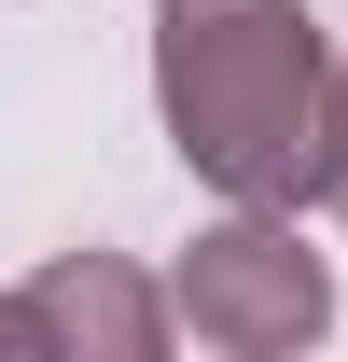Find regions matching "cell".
<instances>
[{
  "label": "cell",
  "instance_id": "6da1fadb",
  "mask_svg": "<svg viewBox=\"0 0 348 362\" xmlns=\"http://www.w3.org/2000/svg\"><path fill=\"white\" fill-rule=\"evenodd\" d=\"M153 98L195 181H223L237 209H293L335 168L348 70L306 0H153Z\"/></svg>",
  "mask_w": 348,
  "mask_h": 362
},
{
  "label": "cell",
  "instance_id": "3957f363",
  "mask_svg": "<svg viewBox=\"0 0 348 362\" xmlns=\"http://www.w3.org/2000/svg\"><path fill=\"white\" fill-rule=\"evenodd\" d=\"M14 307H28V349L42 362H153L168 320H181V293H139L112 251H56Z\"/></svg>",
  "mask_w": 348,
  "mask_h": 362
},
{
  "label": "cell",
  "instance_id": "277c9868",
  "mask_svg": "<svg viewBox=\"0 0 348 362\" xmlns=\"http://www.w3.org/2000/svg\"><path fill=\"white\" fill-rule=\"evenodd\" d=\"M320 209L348 223V112H335V168H320Z\"/></svg>",
  "mask_w": 348,
  "mask_h": 362
},
{
  "label": "cell",
  "instance_id": "7a4b0ae2",
  "mask_svg": "<svg viewBox=\"0 0 348 362\" xmlns=\"http://www.w3.org/2000/svg\"><path fill=\"white\" fill-rule=\"evenodd\" d=\"M181 334L195 349H223V362H279V349H306L320 320H335V279H320V251H306L279 209H237V223H209L195 251H181Z\"/></svg>",
  "mask_w": 348,
  "mask_h": 362
}]
</instances>
